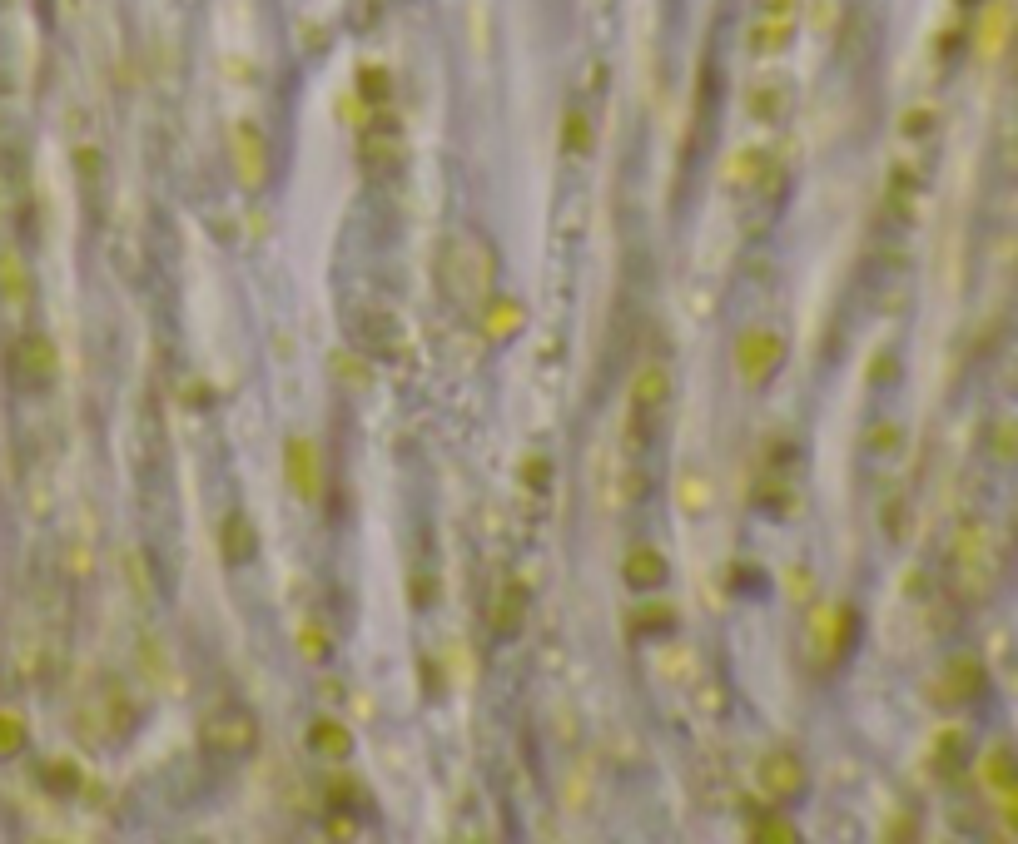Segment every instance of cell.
Here are the masks:
<instances>
[{
  "instance_id": "obj_1",
  "label": "cell",
  "mask_w": 1018,
  "mask_h": 844,
  "mask_svg": "<svg viewBox=\"0 0 1018 844\" xmlns=\"http://www.w3.org/2000/svg\"><path fill=\"white\" fill-rule=\"evenodd\" d=\"M626 576H631V586L651 591V586L666 581V562H661L656 552H631V557H626Z\"/></svg>"
}]
</instances>
